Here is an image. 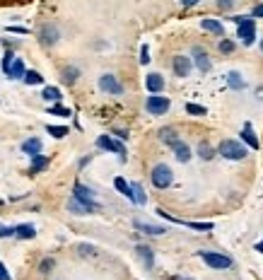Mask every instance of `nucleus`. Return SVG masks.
Returning <instances> with one entry per match:
<instances>
[{
    "label": "nucleus",
    "instance_id": "obj_12",
    "mask_svg": "<svg viewBox=\"0 0 263 280\" xmlns=\"http://www.w3.org/2000/svg\"><path fill=\"white\" fill-rule=\"evenodd\" d=\"M145 85H147V89H150L152 95H160V92L165 89V77L160 75V73H150L147 80H145Z\"/></svg>",
    "mask_w": 263,
    "mask_h": 280
},
{
    "label": "nucleus",
    "instance_id": "obj_47",
    "mask_svg": "<svg viewBox=\"0 0 263 280\" xmlns=\"http://www.w3.org/2000/svg\"><path fill=\"white\" fill-rule=\"evenodd\" d=\"M261 51H263V39H261Z\"/></svg>",
    "mask_w": 263,
    "mask_h": 280
},
{
    "label": "nucleus",
    "instance_id": "obj_19",
    "mask_svg": "<svg viewBox=\"0 0 263 280\" xmlns=\"http://www.w3.org/2000/svg\"><path fill=\"white\" fill-rule=\"evenodd\" d=\"M135 229H140L145 235H165L167 229L160 225H150V222H140V220H135Z\"/></svg>",
    "mask_w": 263,
    "mask_h": 280
},
{
    "label": "nucleus",
    "instance_id": "obj_15",
    "mask_svg": "<svg viewBox=\"0 0 263 280\" xmlns=\"http://www.w3.org/2000/svg\"><path fill=\"white\" fill-rule=\"evenodd\" d=\"M135 254H138V259L145 263V268H152L154 266V256H152V249L150 247H143V244H140V247H135Z\"/></svg>",
    "mask_w": 263,
    "mask_h": 280
},
{
    "label": "nucleus",
    "instance_id": "obj_2",
    "mask_svg": "<svg viewBox=\"0 0 263 280\" xmlns=\"http://www.w3.org/2000/svg\"><path fill=\"white\" fill-rule=\"evenodd\" d=\"M218 152L222 157H227V160H244L246 157V148L241 145L239 140H222Z\"/></svg>",
    "mask_w": 263,
    "mask_h": 280
},
{
    "label": "nucleus",
    "instance_id": "obj_38",
    "mask_svg": "<svg viewBox=\"0 0 263 280\" xmlns=\"http://www.w3.org/2000/svg\"><path fill=\"white\" fill-rule=\"evenodd\" d=\"M232 49H234V43H232V41H220V51H225V54H230Z\"/></svg>",
    "mask_w": 263,
    "mask_h": 280
},
{
    "label": "nucleus",
    "instance_id": "obj_44",
    "mask_svg": "<svg viewBox=\"0 0 263 280\" xmlns=\"http://www.w3.org/2000/svg\"><path fill=\"white\" fill-rule=\"evenodd\" d=\"M80 251H82V254H92L94 249H92V247H80Z\"/></svg>",
    "mask_w": 263,
    "mask_h": 280
},
{
    "label": "nucleus",
    "instance_id": "obj_3",
    "mask_svg": "<svg viewBox=\"0 0 263 280\" xmlns=\"http://www.w3.org/2000/svg\"><path fill=\"white\" fill-rule=\"evenodd\" d=\"M150 179H152V183L157 186V189H167V186H172L174 174H172V169H169L167 164H157V167H152Z\"/></svg>",
    "mask_w": 263,
    "mask_h": 280
},
{
    "label": "nucleus",
    "instance_id": "obj_5",
    "mask_svg": "<svg viewBox=\"0 0 263 280\" xmlns=\"http://www.w3.org/2000/svg\"><path fill=\"white\" fill-rule=\"evenodd\" d=\"M145 109L152 116H165L167 111H169V99L160 97V95H152V97H147V102H145Z\"/></svg>",
    "mask_w": 263,
    "mask_h": 280
},
{
    "label": "nucleus",
    "instance_id": "obj_8",
    "mask_svg": "<svg viewBox=\"0 0 263 280\" xmlns=\"http://www.w3.org/2000/svg\"><path fill=\"white\" fill-rule=\"evenodd\" d=\"M73 194H75V198H77V201H82V203L92 205L94 210H99V203L94 201V194H92V189H87V186H82V183H75Z\"/></svg>",
    "mask_w": 263,
    "mask_h": 280
},
{
    "label": "nucleus",
    "instance_id": "obj_27",
    "mask_svg": "<svg viewBox=\"0 0 263 280\" xmlns=\"http://www.w3.org/2000/svg\"><path fill=\"white\" fill-rule=\"evenodd\" d=\"M227 82H230L232 89H244V87H246V82L241 80V75H239V73H234V70L227 75Z\"/></svg>",
    "mask_w": 263,
    "mask_h": 280
},
{
    "label": "nucleus",
    "instance_id": "obj_9",
    "mask_svg": "<svg viewBox=\"0 0 263 280\" xmlns=\"http://www.w3.org/2000/svg\"><path fill=\"white\" fill-rule=\"evenodd\" d=\"M58 39H61V32L56 29L54 24H44V27H41V32H39V41L44 43V46H54Z\"/></svg>",
    "mask_w": 263,
    "mask_h": 280
},
{
    "label": "nucleus",
    "instance_id": "obj_46",
    "mask_svg": "<svg viewBox=\"0 0 263 280\" xmlns=\"http://www.w3.org/2000/svg\"><path fill=\"white\" fill-rule=\"evenodd\" d=\"M174 280H191V278H174Z\"/></svg>",
    "mask_w": 263,
    "mask_h": 280
},
{
    "label": "nucleus",
    "instance_id": "obj_10",
    "mask_svg": "<svg viewBox=\"0 0 263 280\" xmlns=\"http://www.w3.org/2000/svg\"><path fill=\"white\" fill-rule=\"evenodd\" d=\"M172 65H174L176 77H188V73H191V58H186V56H174Z\"/></svg>",
    "mask_w": 263,
    "mask_h": 280
},
{
    "label": "nucleus",
    "instance_id": "obj_24",
    "mask_svg": "<svg viewBox=\"0 0 263 280\" xmlns=\"http://www.w3.org/2000/svg\"><path fill=\"white\" fill-rule=\"evenodd\" d=\"M114 186H116V191H119V194H123L126 196V198H131V183L126 181V179H123V176H116V179H114Z\"/></svg>",
    "mask_w": 263,
    "mask_h": 280
},
{
    "label": "nucleus",
    "instance_id": "obj_41",
    "mask_svg": "<svg viewBox=\"0 0 263 280\" xmlns=\"http://www.w3.org/2000/svg\"><path fill=\"white\" fill-rule=\"evenodd\" d=\"M10 32H15V34H27V29H22V27H10Z\"/></svg>",
    "mask_w": 263,
    "mask_h": 280
},
{
    "label": "nucleus",
    "instance_id": "obj_33",
    "mask_svg": "<svg viewBox=\"0 0 263 280\" xmlns=\"http://www.w3.org/2000/svg\"><path fill=\"white\" fill-rule=\"evenodd\" d=\"M48 114H54V116H70V109L61 107V104H56V107L48 109Z\"/></svg>",
    "mask_w": 263,
    "mask_h": 280
},
{
    "label": "nucleus",
    "instance_id": "obj_4",
    "mask_svg": "<svg viewBox=\"0 0 263 280\" xmlns=\"http://www.w3.org/2000/svg\"><path fill=\"white\" fill-rule=\"evenodd\" d=\"M198 256L208 263L210 268H230L232 259L225 256V254H218V251H198Z\"/></svg>",
    "mask_w": 263,
    "mask_h": 280
},
{
    "label": "nucleus",
    "instance_id": "obj_30",
    "mask_svg": "<svg viewBox=\"0 0 263 280\" xmlns=\"http://www.w3.org/2000/svg\"><path fill=\"white\" fill-rule=\"evenodd\" d=\"M46 130H48L54 138H66V135H68V128H66V126H46Z\"/></svg>",
    "mask_w": 263,
    "mask_h": 280
},
{
    "label": "nucleus",
    "instance_id": "obj_21",
    "mask_svg": "<svg viewBox=\"0 0 263 280\" xmlns=\"http://www.w3.org/2000/svg\"><path fill=\"white\" fill-rule=\"evenodd\" d=\"M15 235L20 239H34L36 237V229H34V225H20L15 227Z\"/></svg>",
    "mask_w": 263,
    "mask_h": 280
},
{
    "label": "nucleus",
    "instance_id": "obj_36",
    "mask_svg": "<svg viewBox=\"0 0 263 280\" xmlns=\"http://www.w3.org/2000/svg\"><path fill=\"white\" fill-rule=\"evenodd\" d=\"M39 268H41V273H51V268H54V259H44Z\"/></svg>",
    "mask_w": 263,
    "mask_h": 280
},
{
    "label": "nucleus",
    "instance_id": "obj_35",
    "mask_svg": "<svg viewBox=\"0 0 263 280\" xmlns=\"http://www.w3.org/2000/svg\"><path fill=\"white\" fill-rule=\"evenodd\" d=\"M140 63H143V65L150 63V49H147V46H143V49H140Z\"/></svg>",
    "mask_w": 263,
    "mask_h": 280
},
{
    "label": "nucleus",
    "instance_id": "obj_42",
    "mask_svg": "<svg viewBox=\"0 0 263 280\" xmlns=\"http://www.w3.org/2000/svg\"><path fill=\"white\" fill-rule=\"evenodd\" d=\"M253 15H256V17H263V3L256 8V10H253Z\"/></svg>",
    "mask_w": 263,
    "mask_h": 280
},
{
    "label": "nucleus",
    "instance_id": "obj_7",
    "mask_svg": "<svg viewBox=\"0 0 263 280\" xmlns=\"http://www.w3.org/2000/svg\"><path fill=\"white\" fill-rule=\"evenodd\" d=\"M99 89H104L107 95H123V85L119 82V77H114V75L99 77Z\"/></svg>",
    "mask_w": 263,
    "mask_h": 280
},
{
    "label": "nucleus",
    "instance_id": "obj_11",
    "mask_svg": "<svg viewBox=\"0 0 263 280\" xmlns=\"http://www.w3.org/2000/svg\"><path fill=\"white\" fill-rule=\"evenodd\" d=\"M68 210L70 213H75V215H92V213H97L92 205H87V203H82V201H77L75 196L68 201Z\"/></svg>",
    "mask_w": 263,
    "mask_h": 280
},
{
    "label": "nucleus",
    "instance_id": "obj_25",
    "mask_svg": "<svg viewBox=\"0 0 263 280\" xmlns=\"http://www.w3.org/2000/svg\"><path fill=\"white\" fill-rule=\"evenodd\" d=\"M41 97H44L46 102H61V89H58V87H44Z\"/></svg>",
    "mask_w": 263,
    "mask_h": 280
},
{
    "label": "nucleus",
    "instance_id": "obj_31",
    "mask_svg": "<svg viewBox=\"0 0 263 280\" xmlns=\"http://www.w3.org/2000/svg\"><path fill=\"white\" fill-rule=\"evenodd\" d=\"M198 155H200L203 160H213V157H215V155H213V148H210L208 143H200V145H198Z\"/></svg>",
    "mask_w": 263,
    "mask_h": 280
},
{
    "label": "nucleus",
    "instance_id": "obj_22",
    "mask_svg": "<svg viewBox=\"0 0 263 280\" xmlns=\"http://www.w3.org/2000/svg\"><path fill=\"white\" fill-rule=\"evenodd\" d=\"M200 27H203V29H208V32H213V34L225 36V29H222V24H220L218 20H203V22H200Z\"/></svg>",
    "mask_w": 263,
    "mask_h": 280
},
{
    "label": "nucleus",
    "instance_id": "obj_45",
    "mask_svg": "<svg viewBox=\"0 0 263 280\" xmlns=\"http://www.w3.org/2000/svg\"><path fill=\"white\" fill-rule=\"evenodd\" d=\"M256 251H261V254H263V242H258V244H256Z\"/></svg>",
    "mask_w": 263,
    "mask_h": 280
},
{
    "label": "nucleus",
    "instance_id": "obj_18",
    "mask_svg": "<svg viewBox=\"0 0 263 280\" xmlns=\"http://www.w3.org/2000/svg\"><path fill=\"white\" fill-rule=\"evenodd\" d=\"M22 152H27L29 157H34V155H39L41 152V140L39 138H29L22 143Z\"/></svg>",
    "mask_w": 263,
    "mask_h": 280
},
{
    "label": "nucleus",
    "instance_id": "obj_1",
    "mask_svg": "<svg viewBox=\"0 0 263 280\" xmlns=\"http://www.w3.org/2000/svg\"><path fill=\"white\" fill-rule=\"evenodd\" d=\"M232 20L237 22V36H239L241 41L246 43V46H251L253 39H256V22L249 20V17H232Z\"/></svg>",
    "mask_w": 263,
    "mask_h": 280
},
{
    "label": "nucleus",
    "instance_id": "obj_29",
    "mask_svg": "<svg viewBox=\"0 0 263 280\" xmlns=\"http://www.w3.org/2000/svg\"><path fill=\"white\" fill-rule=\"evenodd\" d=\"M77 75H80V70H77L75 65H68L66 70H63V80H66L68 85H73V82L77 80Z\"/></svg>",
    "mask_w": 263,
    "mask_h": 280
},
{
    "label": "nucleus",
    "instance_id": "obj_43",
    "mask_svg": "<svg viewBox=\"0 0 263 280\" xmlns=\"http://www.w3.org/2000/svg\"><path fill=\"white\" fill-rule=\"evenodd\" d=\"M181 3H184V5H186V8H193V5H196L198 0H181Z\"/></svg>",
    "mask_w": 263,
    "mask_h": 280
},
{
    "label": "nucleus",
    "instance_id": "obj_16",
    "mask_svg": "<svg viewBox=\"0 0 263 280\" xmlns=\"http://www.w3.org/2000/svg\"><path fill=\"white\" fill-rule=\"evenodd\" d=\"M24 73H27V68H24L22 58H15V61H12V65H10V73H8V77H10V80H22Z\"/></svg>",
    "mask_w": 263,
    "mask_h": 280
},
{
    "label": "nucleus",
    "instance_id": "obj_40",
    "mask_svg": "<svg viewBox=\"0 0 263 280\" xmlns=\"http://www.w3.org/2000/svg\"><path fill=\"white\" fill-rule=\"evenodd\" d=\"M218 5H220V8H222V10H230L232 5H234V0H220Z\"/></svg>",
    "mask_w": 263,
    "mask_h": 280
},
{
    "label": "nucleus",
    "instance_id": "obj_23",
    "mask_svg": "<svg viewBox=\"0 0 263 280\" xmlns=\"http://www.w3.org/2000/svg\"><path fill=\"white\" fill-rule=\"evenodd\" d=\"M241 138L246 140L253 150H256V148H261V143H258V138L253 135V130H251V126H249V123H246V126H244V130H241Z\"/></svg>",
    "mask_w": 263,
    "mask_h": 280
},
{
    "label": "nucleus",
    "instance_id": "obj_14",
    "mask_svg": "<svg viewBox=\"0 0 263 280\" xmlns=\"http://www.w3.org/2000/svg\"><path fill=\"white\" fill-rule=\"evenodd\" d=\"M193 58H196V65H198V70L200 73H208L210 70V58H208V54L203 51V49H193Z\"/></svg>",
    "mask_w": 263,
    "mask_h": 280
},
{
    "label": "nucleus",
    "instance_id": "obj_34",
    "mask_svg": "<svg viewBox=\"0 0 263 280\" xmlns=\"http://www.w3.org/2000/svg\"><path fill=\"white\" fill-rule=\"evenodd\" d=\"M186 111L188 114H196V116H205V109L198 107V104H186Z\"/></svg>",
    "mask_w": 263,
    "mask_h": 280
},
{
    "label": "nucleus",
    "instance_id": "obj_13",
    "mask_svg": "<svg viewBox=\"0 0 263 280\" xmlns=\"http://www.w3.org/2000/svg\"><path fill=\"white\" fill-rule=\"evenodd\" d=\"M172 150H174V157L179 162H188V160H191V150H188L186 143L176 140V143H172Z\"/></svg>",
    "mask_w": 263,
    "mask_h": 280
},
{
    "label": "nucleus",
    "instance_id": "obj_32",
    "mask_svg": "<svg viewBox=\"0 0 263 280\" xmlns=\"http://www.w3.org/2000/svg\"><path fill=\"white\" fill-rule=\"evenodd\" d=\"M12 61H15V56H12V51H8V54L3 56V61H0V68H3V73H5V75L10 73V65H12Z\"/></svg>",
    "mask_w": 263,
    "mask_h": 280
},
{
    "label": "nucleus",
    "instance_id": "obj_20",
    "mask_svg": "<svg viewBox=\"0 0 263 280\" xmlns=\"http://www.w3.org/2000/svg\"><path fill=\"white\" fill-rule=\"evenodd\" d=\"M48 167V157H44L41 152L39 155H34L32 157V167H29V174H39L41 169H46Z\"/></svg>",
    "mask_w": 263,
    "mask_h": 280
},
{
    "label": "nucleus",
    "instance_id": "obj_37",
    "mask_svg": "<svg viewBox=\"0 0 263 280\" xmlns=\"http://www.w3.org/2000/svg\"><path fill=\"white\" fill-rule=\"evenodd\" d=\"M12 235H15V227L0 225V237H12Z\"/></svg>",
    "mask_w": 263,
    "mask_h": 280
},
{
    "label": "nucleus",
    "instance_id": "obj_6",
    "mask_svg": "<svg viewBox=\"0 0 263 280\" xmlns=\"http://www.w3.org/2000/svg\"><path fill=\"white\" fill-rule=\"evenodd\" d=\"M97 145L101 148V150L119 152L121 162H126V148H123V143H119V140H111L109 135H99V138H97Z\"/></svg>",
    "mask_w": 263,
    "mask_h": 280
},
{
    "label": "nucleus",
    "instance_id": "obj_39",
    "mask_svg": "<svg viewBox=\"0 0 263 280\" xmlns=\"http://www.w3.org/2000/svg\"><path fill=\"white\" fill-rule=\"evenodd\" d=\"M0 280H12V275L5 268V263H0Z\"/></svg>",
    "mask_w": 263,
    "mask_h": 280
},
{
    "label": "nucleus",
    "instance_id": "obj_28",
    "mask_svg": "<svg viewBox=\"0 0 263 280\" xmlns=\"http://www.w3.org/2000/svg\"><path fill=\"white\" fill-rule=\"evenodd\" d=\"M160 140H162V143H167V145H172V143H176V130L174 128H162L160 130Z\"/></svg>",
    "mask_w": 263,
    "mask_h": 280
},
{
    "label": "nucleus",
    "instance_id": "obj_26",
    "mask_svg": "<svg viewBox=\"0 0 263 280\" xmlns=\"http://www.w3.org/2000/svg\"><path fill=\"white\" fill-rule=\"evenodd\" d=\"M22 80L27 82V85H41V82H44V77H41V73H36V70H27Z\"/></svg>",
    "mask_w": 263,
    "mask_h": 280
},
{
    "label": "nucleus",
    "instance_id": "obj_17",
    "mask_svg": "<svg viewBox=\"0 0 263 280\" xmlns=\"http://www.w3.org/2000/svg\"><path fill=\"white\" fill-rule=\"evenodd\" d=\"M131 201L135 205H145L147 203V196H145V189L140 186V183H131Z\"/></svg>",
    "mask_w": 263,
    "mask_h": 280
}]
</instances>
